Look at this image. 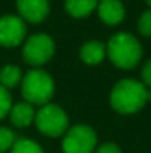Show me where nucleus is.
Returning <instances> with one entry per match:
<instances>
[{
  "instance_id": "obj_1",
  "label": "nucleus",
  "mask_w": 151,
  "mask_h": 153,
  "mask_svg": "<svg viewBox=\"0 0 151 153\" xmlns=\"http://www.w3.org/2000/svg\"><path fill=\"white\" fill-rule=\"evenodd\" d=\"M148 100H151V91L135 79H123L117 82L110 97L113 108L123 114L141 110Z\"/></svg>"
},
{
  "instance_id": "obj_2",
  "label": "nucleus",
  "mask_w": 151,
  "mask_h": 153,
  "mask_svg": "<svg viewBox=\"0 0 151 153\" xmlns=\"http://www.w3.org/2000/svg\"><path fill=\"white\" fill-rule=\"evenodd\" d=\"M107 53L116 67L130 70L141 61L142 48L136 37H133L132 34L117 33L110 39L107 45Z\"/></svg>"
},
{
  "instance_id": "obj_3",
  "label": "nucleus",
  "mask_w": 151,
  "mask_h": 153,
  "mask_svg": "<svg viewBox=\"0 0 151 153\" xmlns=\"http://www.w3.org/2000/svg\"><path fill=\"white\" fill-rule=\"evenodd\" d=\"M53 91H55L53 80L43 70L39 68L30 70L22 79L21 92L27 102L30 104H39V105L48 104L53 95Z\"/></svg>"
},
{
  "instance_id": "obj_4",
  "label": "nucleus",
  "mask_w": 151,
  "mask_h": 153,
  "mask_svg": "<svg viewBox=\"0 0 151 153\" xmlns=\"http://www.w3.org/2000/svg\"><path fill=\"white\" fill-rule=\"evenodd\" d=\"M36 125L39 131L48 137H59L68 129V116L56 104H45L36 113Z\"/></svg>"
},
{
  "instance_id": "obj_5",
  "label": "nucleus",
  "mask_w": 151,
  "mask_h": 153,
  "mask_svg": "<svg viewBox=\"0 0 151 153\" xmlns=\"http://www.w3.org/2000/svg\"><path fill=\"white\" fill-rule=\"evenodd\" d=\"M96 146V134L88 125H76L67 129L62 140L64 153H92Z\"/></svg>"
},
{
  "instance_id": "obj_6",
  "label": "nucleus",
  "mask_w": 151,
  "mask_h": 153,
  "mask_svg": "<svg viewBox=\"0 0 151 153\" xmlns=\"http://www.w3.org/2000/svg\"><path fill=\"white\" fill-rule=\"evenodd\" d=\"M53 52H55V43L52 37L48 34L39 33L27 39L22 49V56L31 65H43L52 58Z\"/></svg>"
},
{
  "instance_id": "obj_7",
  "label": "nucleus",
  "mask_w": 151,
  "mask_h": 153,
  "mask_svg": "<svg viewBox=\"0 0 151 153\" xmlns=\"http://www.w3.org/2000/svg\"><path fill=\"white\" fill-rule=\"evenodd\" d=\"M25 24L22 18L6 15L0 18V46L13 48L18 46L25 37Z\"/></svg>"
},
{
  "instance_id": "obj_8",
  "label": "nucleus",
  "mask_w": 151,
  "mask_h": 153,
  "mask_svg": "<svg viewBox=\"0 0 151 153\" xmlns=\"http://www.w3.org/2000/svg\"><path fill=\"white\" fill-rule=\"evenodd\" d=\"M16 7L22 19L37 24L49 15V0H16Z\"/></svg>"
},
{
  "instance_id": "obj_9",
  "label": "nucleus",
  "mask_w": 151,
  "mask_h": 153,
  "mask_svg": "<svg viewBox=\"0 0 151 153\" xmlns=\"http://www.w3.org/2000/svg\"><path fill=\"white\" fill-rule=\"evenodd\" d=\"M96 7L99 18L108 25H117L124 18V6L120 0H101Z\"/></svg>"
},
{
  "instance_id": "obj_10",
  "label": "nucleus",
  "mask_w": 151,
  "mask_h": 153,
  "mask_svg": "<svg viewBox=\"0 0 151 153\" xmlns=\"http://www.w3.org/2000/svg\"><path fill=\"white\" fill-rule=\"evenodd\" d=\"M9 117H10L12 125H15L16 128H25V126L33 123V120L36 117V111L33 108V104L18 102L10 108Z\"/></svg>"
},
{
  "instance_id": "obj_11",
  "label": "nucleus",
  "mask_w": 151,
  "mask_h": 153,
  "mask_svg": "<svg viewBox=\"0 0 151 153\" xmlns=\"http://www.w3.org/2000/svg\"><path fill=\"white\" fill-rule=\"evenodd\" d=\"M105 53H107V48L101 42H88L80 48L82 61L89 65H95V64L102 62V59L105 58Z\"/></svg>"
},
{
  "instance_id": "obj_12",
  "label": "nucleus",
  "mask_w": 151,
  "mask_h": 153,
  "mask_svg": "<svg viewBox=\"0 0 151 153\" xmlns=\"http://www.w3.org/2000/svg\"><path fill=\"white\" fill-rule=\"evenodd\" d=\"M96 6L98 0H65V9L74 18H83L91 15Z\"/></svg>"
},
{
  "instance_id": "obj_13",
  "label": "nucleus",
  "mask_w": 151,
  "mask_h": 153,
  "mask_svg": "<svg viewBox=\"0 0 151 153\" xmlns=\"http://www.w3.org/2000/svg\"><path fill=\"white\" fill-rule=\"evenodd\" d=\"M19 82H22V73L19 67L9 64L0 70V85L4 86L6 89L15 88Z\"/></svg>"
},
{
  "instance_id": "obj_14",
  "label": "nucleus",
  "mask_w": 151,
  "mask_h": 153,
  "mask_svg": "<svg viewBox=\"0 0 151 153\" xmlns=\"http://www.w3.org/2000/svg\"><path fill=\"white\" fill-rule=\"evenodd\" d=\"M10 153H43V150L36 141L30 138H19L12 146Z\"/></svg>"
},
{
  "instance_id": "obj_15",
  "label": "nucleus",
  "mask_w": 151,
  "mask_h": 153,
  "mask_svg": "<svg viewBox=\"0 0 151 153\" xmlns=\"http://www.w3.org/2000/svg\"><path fill=\"white\" fill-rule=\"evenodd\" d=\"M16 138L15 134L4 126H0V153H4L6 150L12 149V146L15 144Z\"/></svg>"
},
{
  "instance_id": "obj_16",
  "label": "nucleus",
  "mask_w": 151,
  "mask_h": 153,
  "mask_svg": "<svg viewBox=\"0 0 151 153\" xmlns=\"http://www.w3.org/2000/svg\"><path fill=\"white\" fill-rule=\"evenodd\" d=\"M12 108V98L9 91L0 85V119H3L6 114H9Z\"/></svg>"
},
{
  "instance_id": "obj_17",
  "label": "nucleus",
  "mask_w": 151,
  "mask_h": 153,
  "mask_svg": "<svg viewBox=\"0 0 151 153\" xmlns=\"http://www.w3.org/2000/svg\"><path fill=\"white\" fill-rule=\"evenodd\" d=\"M138 30L142 36H147V37H151V9L150 10H145L139 21H138Z\"/></svg>"
},
{
  "instance_id": "obj_18",
  "label": "nucleus",
  "mask_w": 151,
  "mask_h": 153,
  "mask_svg": "<svg viewBox=\"0 0 151 153\" xmlns=\"http://www.w3.org/2000/svg\"><path fill=\"white\" fill-rule=\"evenodd\" d=\"M96 153H122V150H120L119 146L114 144V143H104L102 146L98 147Z\"/></svg>"
},
{
  "instance_id": "obj_19",
  "label": "nucleus",
  "mask_w": 151,
  "mask_h": 153,
  "mask_svg": "<svg viewBox=\"0 0 151 153\" xmlns=\"http://www.w3.org/2000/svg\"><path fill=\"white\" fill-rule=\"evenodd\" d=\"M142 80H144V85L150 86L151 88V59L145 62L144 68H142Z\"/></svg>"
},
{
  "instance_id": "obj_20",
  "label": "nucleus",
  "mask_w": 151,
  "mask_h": 153,
  "mask_svg": "<svg viewBox=\"0 0 151 153\" xmlns=\"http://www.w3.org/2000/svg\"><path fill=\"white\" fill-rule=\"evenodd\" d=\"M145 1H147V3H148V4L151 6V0H145Z\"/></svg>"
}]
</instances>
